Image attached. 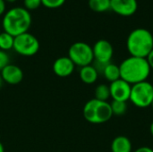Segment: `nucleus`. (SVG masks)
I'll list each match as a JSON object with an SVG mask.
<instances>
[{"instance_id": "17", "label": "nucleus", "mask_w": 153, "mask_h": 152, "mask_svg": "<svg viewBox=\"0 0 153 152\" xmlns=\"http://www.w3.org/2000/svg\"><path fill=\"white\" fill-rule=\"evenodd\" d=\"M95 98L98 100L100 101H108V99L110 98V90H109V85L107 84H99L94 91Z\"/></svg>"}, {"instance_id": "18", "label": "nucleus", "mask_w": 153, "mask_h": 152, "mask_svg": "<svg viewBox=\"0 0 153 152\" xmlns=\"http://www.w3.org/2000/svg\"><path fill=\"white\" fill-rule=\"evenodd\" d=\"M14 37L11 34L3 31L0 33V49L3 51L10 50L13 47Z\"/></svg>"}, {"instance_id": "12", "label": "nucleus", "mask_w": 153, "mask_h": 152, "mask_svg": "<svg viewBox=\"0 0 153 152\" xmlns=\"http://www.w3.org/2000/svg\"><path fill=\"white\" fill-rule=\"evenodd\" d=\"M75 65L68 56H61L55 60L53 64V72L59 77L70 76L74 71Z\"/></svg>"}, {"instance_id": "14", "label": "nucleus", "mask_w": 153, "mask_h": 152, "mask_svg": "<svg viewBox=\"0 0 153 152\" xmlns=\"http://www.w3.org/2000/svg\"><path fill=\"white\" fill-rule=\"evenodd\" d=\"M111 151L132 152V142L126 136H117L111 142Z\"/></svg>"}, {"instance_id": "2", "label": "nucleus", "mask_w": 153, "mask_h": 152, "mask_svg": "<svg viewBox=\"0 0 153 152\" xmlns=\"http://www.w3.org/2000/svg\"><path fill=\"white\" fill-rule=\"evenodd\" d=\"M31 25V15L24 7H13L5 12L2 26L4 31L11 34L13 37L28 32Z\"/></svg>"}, {"instance_id": "15", "label": "nucleus", "mask_w": 153, "mask_h": 152, "mask_svg": "<svg viewBox=\"0 0 153 152\" xmlns=\"http://www.w3.org/2000/svg\"><path fill=\"white\" fill-rule=\"evenodd\" d=\"M102 74L106 78V80H108L110 83L121 79L119 65H117L116 64H113V63H109L105 66L102 72Z\"/></svg>"}, {"instance_id": "19", "label": "nucleus", "mask_w": 153, "mask_h": 152, "mask_svg": "<svg viewBox=\"0 0 153 152\" xmlns=\"http://www.w3.org/2000/svg\"><path fill=\"white\" fill-rule=\"evenodd\" d=\"M110 107H111L113 116H122L127 111V103L125 101L112 100V102L110 103Z\"/></svg>"}, {"instance_id": "1", "label": "nucleus", "mask_w": 153, "mask_h": 152, "mask_svg": "<svg viewBox=\"0 0 153 152\" xmlns=\"http://www.w3.org/2000/svg\"><path fill=\"white\" fill-rule=\"evenodd\" d=\"M120 78L131 85L145 82L151 73V67L146 58L130 56L119 65Z\"/></svg>"}, {"instance_id": "23", "label": "nucleus", "mask_w": 153, "mask_h": 152, "mask_svg": "<svg viewBox=\"0 0 153 152\" xmlns=\"http://www.w3.org/2000/svg\"><path fill=\"white\" fill-rule=\"evenodd\" d=\"M147 61H148V64L151 67V69L153 70V49L151 51V53L148 55V56L146 57Z\"/></svg>"}, {"instance_id": "26", "label": "nucleus", "mask_w": 153, "mask_h": 152, "mask_svg": "<svg viewBox=\"0 0 153 152\" xmlns=\"http://www.w3.org/2000/svg\"><path fill=\"white\" fill-rule=\"evenodd\" d=\"M150 132H151V134L153 136V121L151 124V126H150Z\"/></svg>"}, {"instance_id": "25", "label": "nucleus", "mask_w": 153, "mask_h": 152, "mask_svg": "<svg viewBox=\"0 0 153 152\" xmlns=\"http://www.w3.org/2000/svg\"><path fill=\"white\" fill-rule=\"evenodd\" d=\"M5 1L4 0H0V15H3L5 13Z\"/></svg>"}, {"instance_id": "9", "label": "nucleus", "mask_w": 153, "mask_h": 152, "mask_svg": "<svg viewBox=\"0 0 153 152\" xmlns=\"http://www.w3.org/2000/svg\"><path fill=\"white\" fill-rule=\"evenodd\" d=\"M131 90L132 85L122 79H119L109 84L110 98L112 100L126 102L130 99Z\"/></svg>"}, {"instance_id": "6", "label": "nucleus", "mask_w": 153, "mask_h": 152, "mask_svg": "<svg viewBox=\"0 0 153 152\" xmlns=\"http://www.w3.org/2000/svg\"><path fill=\"white\" fill-rule=\"evenodd\" d=\"M67 56L72 60L74 65L80 67L90 65L94 61L92 47L82 41H78L72 44L68 49Z\"/></svg>"}, {"instance_id": "24", "label": "nucleus", "mask_w": 153, "mask_h": 152, "mask_svg": "<svg viewBox=\"0 0 153 152\" xmlns=\"http://www.w3.org/2000/svg\"><path fill=\"white\" fill-rule=\"evenodd\" d=\"M134 152H153V150L152 148H150V147H145V146H143V147L138 148L137 150H135Z\"/></svg>"}, {"instance_id": "21", "label": "nucleus", "mask_w": 153, "mask_h": 152, "mask_svg": "<svg viewBox=\"0 0 153 152\" xmlns=\"http://www.w3.org/2000/svg\"><path fill=\"white\" fill-rule=\"evenodd\" d=\"M23 4H24V8L27 9L28 11L35 10L42 4L41 0H23Z\"/></svg>"}, {"instance_id": "8", "label": "nucleus", "mask_w": 153, "mask_h": 152, "mask_svg": "<svg viewBox=\"0 0 153 152\" xmlns=\"http://www.w3.org/2000/svg\"><path fill=\"white\" fill-rule=\"evenodd\" d=\"M94 62L102 65H108L111 63V59L114 55V48L112 44L106 39L98 40L92 47Z\"/></svg>"}, {"instance_id": "16", "label": "nucleus", "mask_w": 153, "mask_h": 152, "mask_svg": "<svg viewBox=\"0 0 153 152\" xmlns=\"http://www.w3.org/2000/svg\"><path fill=\"white\" fill-rule=\"evenodd\" d=\"M89 6L96 13H104L110 10V0H89Z\"/></svg>"}, {"instance_id": "11", "label": "nucleus", "mask_w": 153, "mask_h": 152, "mask_svg": "<svg viewBox=\"0 0 153 152\" xmlns=\"http://www.w3.org/2000/svg\"><path fill=\"white\" fill-rule=\"evenodd\" d=\"M0 75L4 81L8 84L15 85L20 83L23 79V72L22 70L15 65L9 64L6 65L0 73Z\"/></svg>"}, {"instance_id": "30", "label": "nucleus", "mask_w": 153, "mask_h": 152, "mask_svg": "<svg viewBox=\"0 0 153 152\" xmlns=\"http://www.w3.org/2000/svg\"><path fill=\"white\" fill-rule=\"evenodd\" d=\"M151 107L153 108V101H152V106H151Z\"/></svg>"}, {"instance_id": "7", "label": "nucleus", "mask_w": 153, "mask_h": 152, "mask_svg": "<svg viewBox=\"0 0 153 152\" xmlns=\"http://www.w3.org/2000/svg\"><path fill=\"white\" fill-rule=\"evenodd\" d=\"M13 49L21 56H32L38 53L39 49V42L34 35L25 32L14 37Z\"/></svg>"}, {"instance_id": "27", "label": "nucleus", "mask_w": 153, "mask_h": 152, "mask_svg": "<svg viewBox=\"0 0 153 152\" xmlns=\"http://www.w3.org/2000/svg\"><path fill=\"white\" fill-rule=\"evenodd\" d=\"M0 152H4V145L2 144V142H0Z\"/></svg>"}, {"instance_id": "20", "label": "nucleus", "mask_w": 153, "mask_h": 152, "mask_svg": "<svg viewBox=\"0 0 153 152\" xmlns=\"http://www.w3.org/2000/svg\"><path fill=\"white\" fill-rule=\"evenodd\" d=\"M65 0H41V4L45 7L50 8V9L58 8L62 6L65 4Z\"/></svg>"}, {"instance_id": "3", "label": "nucleus", "mask_w": 153, "mask_h": 152, "mask_svg": "<svg viewBox=\"0 0 153 152\" xmlns=\"http://www.w3.org/2000/svg\"><path fill=\"white\" fill-rule=\"evenodd\" d=\"M126 47L132 56L146 58L153 49L152 33L144 28H137L130 32Z\"/></svg>"}, {"instance_id": "28", "label": "nucleus", "mask_w": 153, "mask_h": 152, "mask_svg": "<svg viewBox=\"0 0 153 152\" xmlns=\"http://www.w3.org/2000/svg\"><path fill=\"white\" fill-rule=\"evenodd\" d=\"M3 83H4V81H3V79H2V77H1V75H0V88L2 87Z\"/></svg>"}, {"instance_id": "5", "label": "nucleus", "mask_w": 153, "mask_h": 152, "mask_svg": "<svg viewBox=\"0 0 153 152\" xmlns=\"http://www.w3.org/2000/svg\"><path fill=\"white\" fill-rule=\"evenodd\" d=\"M129 100L140 108L151 107L153 101V85L147 81L132 85Z\"/></svg>"}, {"instance_id": "10", "label": "nucleus", "mask_w": 153, "mask_h": 152, "mask_svg": "<svg viewBox=\"0 0 153 152\" xmlns=\"http://www.w3.org/2000/svg\"><path fill=\"white\" fill-rule=\"evenodd\" d=\"M137 9V0H110V10L120 16H132Z\"/></svg>"}, {"instance_id": "13", "label": "nucleus", "mask_w": 153, "mask_h": 152, "mask_svg": "<svg viewBox=\"0 0 153 152\" xmlns=\"http://www.w3.org/2000/svg\"><path fill=\"white\" fill-rule=\"evenodd\" d=\"M79 75L82 82L86 84H92L96 82L99 77V73L92 65H90L81 67Z\"/></svg>"}, {"instance_id": "31", "label": "nucleus", "mask_w": 153, "mask_h": 152, "mask_svg": "<svg viewBox=\"0 0 153 152\" xmlns=\"http://www.w3.org/2000/svg\"><path fill=\"white\" fill-rule=\"evenodd\" d=\"M0 33H1V31H0Z\"/></svg>"}, {"instance_id": "4", "label": "nucleus", "mask_w": 153, "mask_h": 152, "mask_svg": "<svg viewBox=\"0 0 153 152\" xmlns=\"http://www.w3.org/2000/svg\"><path fill=\"white\" fill-rule=\"evenodd\" d=\"M82 114L86 121L94 125L104 124L113 116L110 103L96 99L86 102L82 109Z\"/></svg>"}, {"instance_id": "29", "label": "nucleus", "mask_w": 153, "mask_h": 152, "mask_svg": "<svg viewBox=\"0 0 153 152\" xmlns=\"http://www.w3.org/2000/svg\"><path fill=\"white\" fill-rule=\"evenodd\" d=\"M5 2H8V3H13V2H15V1H17V0H4Z\"/></svg>"}, {"instance_id": "22", "label": "nucleus", "mask_w": 153, "mask_h": 152, "mask_svg": "<svg viewBox=\"0 0 153 152\" xmlns=\"http://www.w3.org/2000/svg\"><path fill=\"white\" fill-rule=\"evenodd\" d=\"M10 64V58L5 51L0 49V72Z\"/></svg>"}]
</instances>
